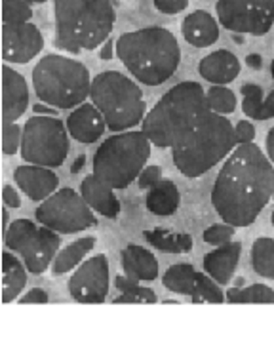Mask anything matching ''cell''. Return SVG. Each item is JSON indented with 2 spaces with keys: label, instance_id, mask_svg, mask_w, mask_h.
I'll list each match as a JSON object with an SVG mask.
<instances>
[{
  "label": "cell",
  "instance_id": "cell-4",
  "mask_svg": "<svg viewBox=\"0 0 274 358\" xmlns=\"http://www.w3.org/2000/svg\"><path fill=\"white\" fill-rule=\"evenodd\" d=\"M55 48L80 54L96 50L115 27L117 12L110 0H54Z\"/></svg>",
  "mask_w": 274,
  "mask_h": 358
},
{
  "label": "cell",
  "instance_id": "cell-7",
  "mask_svg": "<svg viewBox=\"0 0 274 358\" xmlns=\"http://www.w3.org/2000/svg\"><path fill=\"white\" fill-rule=\"evenodd\" d=\"M89 99L105 117L110 131L130 130L145 118L143 92L131 78L117 71H107L92 80Z\"/></svg>",
  "mask_w": 274,
  "mask_h": 358
},
{
  "label": "cell",
  "instance_id": "cell-32",
  "mask_svg": "<svg viewBox=\"0 0 274 358\" xmlns=\"http://www.w3.org/2000/svg\"><path fill=\"white\" fill-rule=\"evenodd\" d=\"M33 20L31 2L27 0H2V23H25Z\"/></svg>",
  "mask_w": 274,
  "mask_h": 358
},
{
  "label": "cell",
  "instance_id": "cell-41",
  "mask_svg": "<svg viewBox=\"0 0 274 358\" xmlns=\"http://www.w3.org/2000/svg\"><path fill=\"white\" fill-rule=\"evenodd\" d=\"M268 118H274V90L268 94L267 99H263V105H261L259 120H268Z\"/></svg>",
  "mask_w": 274,
  "mask_h": 358
},
{
  "label": "cell",
  "instance_id": "cell-42",
  "mask_svg": "<svg viewBox=\"0 0 274 358\" xmlns=\"http://www.w3.org/2000/svg\"><path fill=\"white\" fill-rule=\"evenodd\" d=\"M267 155H268V160H271V162H274V128H271V130H268Z\"/></svg>",
  "mask_w": 274,
  "mask_h": 358
},
{
  "label": "cell",
  "instance_id": "cell-33",
  "mask_svg": "<svg viewBox=\"0 0 274 358\" xmlns=\"http://www.w3.org/2000/svg\"><path fill=\"white\" fill-rule=\"evenodd\" d=\"M242 109L246 113V117H252L259 120L261 117V105H263V90L257 84H244L242 86Z\"/></svg>",
  "mask_w": 274,
  "mask_h": 358
},
{
  "label": "cell",
  "instance_id": "cell-12",
  "mask_svg": "<svg viewBox=\"0 0 274 358\" xmlns=\"http://www.w3.org/2000/svg\"><path fill=\"white\" fill-rule=\"evenodd\" d=\"M219 23L233 33L267 35L274 23V0H219Z\"/></svg>",
  "mask_w": 274,
  "mask_h": 358
},
{
  "label": "cell",
  "instance_id": "cell-24",
  "mask_svg": "<svg viewBox=\"0 0 274 358\" xmlns=\"http://www.w3.org/2000/svg\"><path fill=\"white\" fill-rule=\"evenodd\" d=\"M147 208L154 215H171L179 208V189L170 179H160L147 193Z\"/></svg>",
  "mask_w": 274,
  "mask_h": 358
},
{
  "label": "cell",
  "instance_id": "cell-31",
  "mask_svg": "<svg viewBox=\"0 0 274 358\" xmlns=\"http://www.w3.org/2000/svg\"><path fill=\"white\" fill-rule=\"evenodd\" d=\"M208 105H210V109L215 110V113H221V115H231L234 109H236V96H234L233 92L225 86H212V88L208 90Z\"/></svg>",
  "mask_w": 274,
  "mask_h": 358
},
{
  "label": "cell",
  "instance_id": "cell-44",
  "mask_svg": "<svg viewBox=\"0 0 274 358\" xmlns=\"http://www.w3.org/2000/svg\"><path fill=\"white\" fill-rule=\"evenodd\" d=\"M99 57H101V59H105V62L113 57V41H105V44H103L101 54H99Z\"/></svg>",
  "mask_w": 274,
  "mask_h": 358
},
{
  "label": "cell",
  "instance_id": "cell-13",
  "mask_svg": "<svg viewBox=\"0 0 274 358\" xmlns=\"http://www.w3.org/2000/svg\"><path fill=\"white\" fill-rule=\"evenodd\" d=\"M162 284L170 292L191 296L194 303H223L226 301L225 294L215 284L213 278L196 273L189 263H179L166 271Z\"/></svg>",
  "mask_w": 274,
  "mask_h": 358
},
{
  "label": "cell",
  "instance_id": "cell-43",
  "mask_svg": "<svg viewBox=\"0 0 274 358\" xmlns=\"http://www.w3.org/2000/svg\"><path fill=\"white\" fill-rule=\"evenodd\" d=\"M246 63L252 67V69H261V65H263V59H261L259 54H252L246 57Z\"/></svg>",
  "mask_w": 274,
  "mask_h": 358
},
{
  "label": "cell",
  "instance_id": "cell-49",
  "mask_svg": "<svg viewBox=\"0 0 274 358\" xmlns=\"http://www.w3.org/2000/svg\"><path fill=\"white\" fill-rule=\"evenodd\" d=\"M271 71H273V78H274V62L271 63Z\"/></svg>",
  "mask_w": 274,
  "mask_h": 358
},
{
  "label": "cell",
  "instance_id": "cell-1",
  "mask_svg": "<svg viewBox=\"0 0 274 358\" xmlns=\"http://www.w3.org/2000/svg\"><path fill=\"white\" fill-rule=\"evenodd\" d=\"M274 168L259 147L238 143L225 160L212 191V204L233 227H250L273 199Z\"/></svg>",
  "mask_w": 274,
  "mask_h": 358
},
{
  "label": "cell",
  "instance_id": "cell-6",
  "mask_svg": "<svg viewBox=\"0 0 274 358\" xmlns=\"http://www.w3.org/2000/svg\"><path fill=\"white\" fill-rule=\"evenodd\" d=\"M36 96L55 109H73L86 101L92 78L86 65L65 55L50 54L36 63L33 71Z\"/></svg>",
  "mask_w": 274,
  "mask_h": 358
},
{
  "label": "cell",
  "instance_id": "cell-5",
  "mask_svg": "<svg viewBox=\"0 0 274 358\" xmlns=\"http://www.w3.org/2000/svg\"><path fill=\"white\" fill-rule=\"evenodd\" d=\"M238 145L231 120L221 113L210 110L171 147L173 164L187 178H200L219 164Z\"/></svg>",
  "mask_w": 274,
  "mask_h": 358
},
{
  "label": "cell",
  "instance_id": "cell-21",
  "mask_svg": "<svg viewBox=\"0 0 274 358\" xmlns=\"http://www.w3.org/2000/svg\"><path fill=\"white\" fill-rule=\"evenodd\" d=\"M242 244L240 242H225L219 248L204 257V268L217 284H226L234 275V268L238 265Z\"/></svg>",
  "mask_w": 274,
  "mask_h": 358
},
{
  "label": "cell",
  "instance_id": "cell-20",
  "mask_svg": "<svg viewBox=\"0 0 274 358\" xmlns=\"http://www.w3.org/2000/svg\"><path fill=\"white\" fill-rule=\"evenodd\" d=\"M181 33L191 46L208 48L219 38V25L212 14H208L204 10H196L183 20Z\"/></svg>",
  "mask_w": 274,
  "mask_h": 358
},
{
  "label": "cell",
  "instance_id": "cell-30",
  "mask_svg": "<svg viewBox=\"0 0 274 358\" xmlns=\"http://www.w3.org/2000/svg\"><path fill=\"white\" fill-rule=\"evenodd\" d=\"M225 297L229 303H274V292L263 284H254L247 288H231Z\"/></svg>",
  "mask_w": 274,
  "mask_h": 358
},
{
  "label": "cell",
  "instance_id": "cell-14",
  "mask_svg": "<svg viewBox=\"0 0 274 358\" xmlns=\"http://www.w3.org/2000/svg\"><path fill=\"white\" fill-rule=\"evenodd\" d=\"M68 294L78 303H103L109 294L107 257L96 255L76 268L68 280Z\"/></svg>",
  "mask_w": 274,
  "mask_h": 358
},
{
  "label": "cell",
  "instance_id": "cell-37",
  "mask_svg": "<svg viewBox=\"0 0 274 358\" xmlns=\"http://www.w3.org/2000/svg\"><path fill=\"white\" fill-rule=\"evenodd\" d=\"M189 6V0H154V8L158 12L168 15L181 14Z\"/></svg>",
  "mask_w": 274,
  "mask_h": 358
},
{
  "label": "cell",
  "instance_id": "cell-38",
  "mask_svg": "<svg viewBox=\"0 0 274 358\" xmlns=\"http://www.w3.org/2000/svg\"><path fill=\"white\" fill-rule=\"evenodd\" d=\"M234 131H236V141L238 143H250L255 138V128L246 120H240L238 124L234 126Z\"/></svg>",
  "mask_w": 274,
  "mask_h": 358
},
{
  "label": "cell",
  "instance_id": "cell-50",
  "mask_svg": "<svg viewBox=\"0 0 274 358\" xmlns=\"http://www.w3.org/2000/svg\"><path fill=\"white\" fill-rule=\"evenodd\" d=\"M271 220H273V227H274V210H273V215H271Z\"/></svg>",
  "mask_w": 274,
  "mask_h": 358
},
{
  "label": "cell",
  "instance_id": "cell-9",
  "mask_svg": "<svg viewBox=\"0 0 274 358\" xmlns=\"http://www.w3.org/2000/svg\"><path fill=\"white\" fill-rule=\"evenodd\" d=\"M68 155V128L59 118L33 117L23 126L21 157L25 162L55 168Z\"/></svg>",
  "mask_w": 274,
  "mask_h": 358
},
{
  "label": "cell",
  "instance_id": "cell-18",
  "mask_svg": "<svg viewBox=\"0 0 274 358\" xmlns=\"http://www.w3.org/2000/svg\"><path fill=\"white\" fill-rule=\"evenodd\" d=\"M68 134L80 141V143H94L101 138L103 131L107 128L105 117L101 110L97 109L94 103L78 105V109L71 113L67 118Z\"/></svg>",
  "mask_w": 274,
  "mask_h": 358
},
{
  "label": "cell",
  "instance_id": "cell-23",
  "mask_svg": "<svg viewBox=\"0 0 274 358\" xmlns=\"http://www.w3.org/2000/svg\"><path fill=\"white\" fill-rule=\"evenodd\" d=\"M120 263H122L124 273L136 280H154L158 276V262L154 254L149 250L130 244L128 248L122 250L120 255Z\"/></svg>",
  "mask_w": 274,
  "mask_h": 358
},
{
  "label": "cell",
  "instance_id": "cell-39",
  "mask_svg": "<svg viewBox=\"0 0 274 358\" xmlns=\"http://www.w3.org/2000/svg\"><path fill=\"white\" fill-rule=\"evenodd\" d=\"M20 303H23V305H27V303H48V294H46L44 289L34 288V289H31L29 294H25V296L21 297Z\"/></svg>",
  "mask_w": 274,
  "mask_h": 358
},
{
  "label": "cell",
  "instance_id": "cell-46",
  "mask_svg": "<svg viewBox=\"0 0 274 358\" xmlns=\"http://www.w3.org/2000/svg\"><path fill=\"white\" fill-rule=\"evenodd\" d=\"M8 229H10V223H8V210L2 208V236H6Z\"/></svg>",
  "mask_w": 274,
  "mask_h": 358
},
{
  "label": "cell",
  "instance_id": "cell-35",
  "mask_svg": "<svg viewBox=\"0 0 274 358\" xmlns=\"http://www.w3.org/2000/svg\"><path fill=\"white\" fill-rule=\"evenodd\" d=\"M234 236V227L233 225H213V227L206 229L204 231V242L206 244H212V246H221L225 242H231Z\"/></svg>",
  "mask_w": 274,
  "mask_h": 358
},
{
  "label": "cell",
  "instance_id": "cell-34",
  "mask_svg": "<svg viewBox=\"0 0 274 358\" xmlns=\"http://www.w3.org/2000/svg\"><path fill=\"white\" fill-rule=\"evenodd\" d=\"M21 139H23V130L15 122H4L2 124V152L12 157L21 149Z\"/></svg>",
  "mask_w": 274,
  "mask_h": 358
},
{
  "label": "cell",
  "instance_id": "cell-25",
  "mask_svg": "<svg viewBox=\"0 0 274 358\" xmlns=\"http://www.w3.org/2000/svg\"><path fill=\"white\" fill-rule=\"evenodd\" d=\"M25 268L27 267H23L21 262H17V257H14L10 252L2 254V303L14 301L23 292L27 284Z\"/></svg>",
  "mask_w": 274,
  "mask_h": 358
},
{
  "label": "cell",
  "instance_id": "cell-8",
  "mask_svg": "<svg viewBox=\"0 0 274 358\" xmlns=\"http://www.w3.org/2000/svg\"><path fill=\"white\" fill-rule=\"evenodd\" d=\"M151 145L143 130L110 136L94 157V173L115 189H126L145 168L151 157Z\"/></svg>",
  "mask_w": 274,
  "mask_h": 358
},
{
  "label": "cell",
  "instance_id": "cell-29",
  "mask_svg": "<svg viewBox=\"0 0 274 358\" xmlns=\"http://www.w3.org/2000/svg\"><path fill=\"white\" fill-rule=\"evenodd\" d=\"M252 267L263 278L274 280V241L261 236L252 246Z\"/></svg>",
  "mask_w": 274,
  "mask_h": 358
},
{
  "label": "cell",
  "instance_id": "cell-2",
  "mask_svg": "<svg viewBox=\"0 0 274 358\" xmlns=\"http://www.w3.org/2000/svg\"><path fill=\"white\" fill-rule=\"evenodd\" d=\"M117 55L139 83L158 86L178 71L181 48L164 27H147L124 33L117 41Z\"/></svg>",
  "mask_w": 274,
  "mask_h": 358
},
{
  "label": "cell",
  "instance_id": "cell-45",
  "mask_svg": "<svg viewBox=\"0 0 274 358\" xmlns=\"http://www.w3.org/2000/svg\"><path fill=\"white\" fill-rule=\"evenodd\" d=\"M34 110H36V113H44V115H57V109H52V105H46V107H44V105H34Z\"/></svg>",
  "mask_w": 274,
  "mask_h": 358
},
{
  "label": "cell",
  "instance_id": "cell-27",
  "mask_svg": "<svg viewBox=\"0 0 274 358\" xmlns=\"http://www.w3.org/2000/svg\"><path fill=\"white\" fill-rule=\"evenodd\" d=\"M143 236L154 248L170 254H181L192 248V238L189 234H175L166 229H154V231H145Z\"/></svg>",
  "mask_w": 274,
  "mask_h": 358
},
{
  "label": "cell",
  "instance_id": "cell-26",
  "mask_svg": "<svg viewBox=\"0 0 274 358\" xmlns=\"http://www.w3.org/2000/svg\"><path fill=\"white\" fill-rule=\"evenodd\" d=\"M96 246V238L94 236H84L78 238L73 244H68L67 248H63L62 252H57L54 263H52V273L55 276L65 275L71 268H75L78 263L82 262L86 254H89Z\"/></svg>",
  "mask_w": 274,
  "mask_h": 358
},
{
  "label": "cell",
  "instance_id": "cell-28",
  "mask_svg": "<svg viewBox=\"0 0 274 358\" xmlns=\"http://www.w3.org/2000/svg\"><path fill=\"white\" fill-rule=\"evenodd\" d=\"M115 286L122 292V296L117 297L113 303H157V294L151 288L139 286L131 276H117Z\"/></svg>",
  "mask_w": 274,
  "mask_h": 358
},
{
  "label": "cell",
  "instance_id": "cell-11",
  "mask_svg": "<svg viewBox=\"0 0 274 358\" xmlns=\"http://www.w3.org/2000/svg\"><path fill=\"white\" fill-rule=\"evenodd\" d=\"M36 220L44 227L54 229L57 233L73 234L96 227L97 220L82 194L73 189H62L42 202L36 208Z\"/></svg>",
  "mask_w": 274,
  "mask_h": 358
},
{
  "label": "cell",
  "instance_id": "cell-47",
  "mask_svg": "<svg viewBox=\"0 0 274 358\" xmlns=\"http://www.w3.org/2000/svg\"><path fill=\"white\" fill-rule=\"evenodd\" d=\"M84 162H86V157H78V159L75 160V164H73V168H71V172L76 173V172H80L84 168Z\"/></svg>",
  "mask_w": 274,
  "mask_h": 358
},
{
  "label": "cell",
  "instance_id": "cell-3",
  "mask_svg": "<svg viewBox=\"0 0 274 358\" xmlns=\"http://www.w3.org/2000/svg\"><path fill=\"white\" fill-rule=\"evenodd\" d=\"M208 97L199 83H181L160 97L149 115H145L141 130L160 149H171L191 131L200 118L210 113Z\"/></svg>",
  "mask_w": 274,
  "mask_h": 358
},
{
  "label": "cell",
  "instance_id": "cell-17",
  "mask_svg": "<svg viewBox=\"0 0 274 358\" xmlns=\"http://www.w3.org/2000/svg\"><path fill=\"white\" fill-rule=\"evenodd\" d=\"M14 179L17 187L27 194L31 200H46L55 193L59 179L48 166H20L15 168Z\"/></svg>",
  "mask_w": 274,
  "mask_h": 358
},
{
  "label": "cell",
  "instance_id": "cell-10",
  "mask_svg": "<svg viewBox=\"0 0 274 358\" xmlns=\"http://www.w3.org/2000/svg\"><path fill=\"white\" fill-rule=\"evenodd\" d=\"M4 242L8 250L21 254L25 267L33 275H42L54 263L62 246L57 231L44 225L36 227L29 220H15L14 223H10Z\"/></svg>",
  "mask_w": 274,
  "mask_h": 358
},
{
  "label": "cell",
  "instance_id": "cell-19",
  "mask_svg": "<svg viewBox=\"0 0 274 358\" xmlns=\"http://www.w3.org/2000/svg\"><path fill=\"white\" fill-rule=\"evenodd\" d=\"M113 191H115V187H110L96 173L84 178L82 185H80V193L89 204V208H94L105 217H117L120 214V202Z\"/></svg>",
  "mask_w": 274,
  "mask_h": 358
},
{
  "label": "cell",
  "instance_id": "cell-22",
  "mask_svg": "<svg viewBox=\"0 0 274 358\" xmlns=\"http://www.w3.org/2000/svg\"><path fill=\"white\" fill-rule=\"evenodd\" d=\"M199 73L212 84H229L240 73V62L229 50H217L200 62Z\"/></svg>",
  "mask_w": 274,
  "mask_h": 358
},
{
  "label": "cell",
  "instance_id": "cell-15",
  "mask_svg": "<svg viewBox=\"0 0 274 358\" xmlns=\"http://www.w3.org/2000/svg\"><path fill=\"white\" fill-rule=\"evenodd\" d=\"M44 48V38L36 25L2 23V59L8 63H29Z\"/></svg>",
  "mask_w": 274,
  "mask_h": 358
},
{
  "label": "cell",
  "instance_id": "cell-51",
  "mask_svg": "<svg viewBox=\"0 0 274 358\" xmlns=\"http://www.w3.org/2000/svg\"><path fill=\"white\" fill-rule=\"evenodd\" d=\"M273 200H274V187H273Z\"/></svg>",
  "mask_w": 274,
  "mask_h": 358
},
{
  "label": "cell",
  "instance_id": "cell-16",
  "mask_svg": "<svg viewBox=\"0 0 274 358\" xmlns=\"http://www.w3.org/2000/svg\"><path fill=\"white\" fill-rule=\"evenodd\" d=\"M29 107V88L25 78L10 67H2V124L17 122Z\"/></svg>",
  "mask_w": 274,
  "mask_h": 358
},
{
  "label": "cell",
  "instance_id": "cell-36",
  "mask_svg": "<svg viewBox=\"0 0 274 358\" xmlns=\"http://www.w3.org/2000/svg\"><path fill=\"white\" fill-rule=\"evenodd\" d=\"M160 178H162V168L160 166H147L139 173L137 185H139V189H151L157 181H160Z\"/></svg>",
  "mask_w": 274,
  "mask_h": 358
},
{
  "label": "cell",
  "instance_id": "cell-40",
  "mask_svg": "<svg viewBox=\"0 0 274 358\" xmlns=\"http://www.w3.org/2000/svg\"><path fill=\"white\" fill-rule=\"evenodd\" d=\"M2 200H4V204H6L8 208H14V210L21 208L20 194H17V191H15L12 185H6L2 189Z\"/></svg>",
  "mask_w": 274,
  "mask_h": 358
},
{
  "label": "cell",
  "instance_id": "cell-48",
  "mask_svg": "<svg viewBox=\"0 0 274 358\" xmlns=\"http://www.w3.org/2000/svg\"><path fill=\"white\" fill-rule=\"evenodd\" d=\"M27 2H31V4H44L46 0H27Z\"/></svg>",
  "mask_w": 274,
  "mask_h": 358
}]
</instances>
